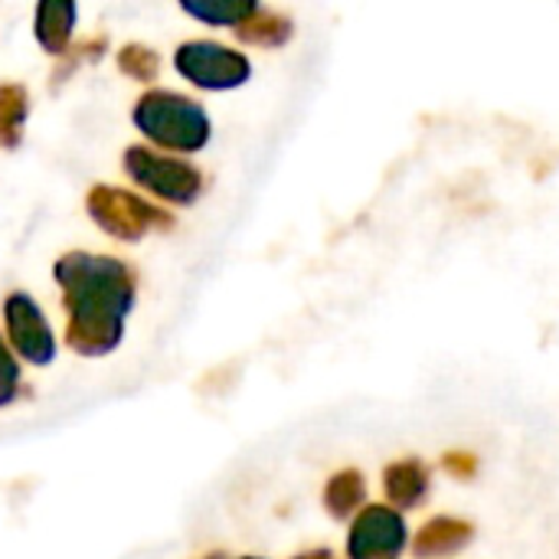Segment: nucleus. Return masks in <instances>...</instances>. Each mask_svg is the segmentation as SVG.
<instances>
[{
  "instance_id": "obj_1",
  "label": "nucleus",
  "mask_w": 559,
  "mask_h": 559,
  "mask_svg": "<svg viewBox=\"0 0 559 559\" xmlns=\"http://www.w3.org/2000/svg\"><path fill=\"white\" fill-rule=\"evenodd\" d=\"M52 278L62 288L66 344L82 357L118 350L138 298V272L115 255L66 252L52 265Z\"/></svg>"
},
{
  "instance_id": "obj_2",
  "label": "nucleus",
  "mask_w": 559,
  "mask_h": 559,
  "mask_svg": "<svg viewBox=\"0 0 559 559\" xmlns=\"http://www.w3.org/2000/svg\"><path fill=\"white\" fill-rule=\"evenodd\" d=\"M134 128L157 147L177 154H200L210 144L213 121L206 108L174 88H151L134 102Z\"/></svg>"
},
{
  "instance_id": "obj_3",
  "label": "nucleus",
  "mask_w": 559,
  "mask_h": 559,
  "mask_svg": "<svg viewBox=\"0 0 559 559\" xmlns=\"http://www.w3.org/2000/svg\"><path fill=\"white\" fill-rule=\"evenodd\" d=\"M85 210L102 233H108L111 239H121V242H138L147 233H167L177 223L157 203L138 197L131 190L108 187V183H95L85 193Z\"/></svg>"
},
{
  "instance_id": "obj_4",
  "label": "nucleus",
  "mask_w": 559,
  "mask_h": 559,
  "mask_svg": "<svg viewBox=\"0 0 559 559\" xmlns=\"http://www.w3.org/2000/svg\"><path fill=\"white\" fill-rule=\"evenodd\" d=\"M121 164H124V174L138 187H144L147 193H154L157 200L174 203V206H193L206 190V177L193 160L167 157L144 144L128 147Z\"/></svg>"
},
{
  "instance_id": "obj_5",
  "label": "nucleus",
  "mask_w": 559,
  "mask_h": 559,
  "mask_svg": "<svg viewBox=\"0 0 559 559\" xmlns=\"http://www.w3.org/2000/svg\"><path fill=\"white\" fill-rule=\"evenodd\" d=\"M174 69L197 88L206 92H229L249 82L252 62L246 52L213 43V39H190L174 49Z\"/></svg>"
},
{
  "instance_id": "obj_6",
  "label": "nucleus",
  "mask_w": 559,
  "mask_h": 559,
  "mask_svg": "<svg viewBox=\"0 0 559 559\" xmlns=\"http://www.w3.org/2000/svg\"><path fill=\"white\" fill-rule=\"evenodd\" d=\"M3 324H7L10 350L20 360H26L29 367H49L56 360V350H59L56 334L33 295L10 292L3 298Z\"/></svg>"
},
{
  "instance_id": "obj_7",
  "label": "nucleus",
  "mask_w": 559,
  "mask_h": 559,
  "mask_svg": "<svg viewBox=\"0 0 559 559\" xmlns=\"http://www.w3.org/2000/svg\"><path fill=\"white\" fill-rule=\"evenodd\" d=\"M409 544V527L390 504H367L347 534V559H396Z\"/></svg>"
},
{
  "instance_id": "obj_8",
  "label": "nucleus",
  "mask_w": 559,
  "mask_h": 559,
  "mask_svg": "<svg viewBox=\"0 0 559 559\" xmlns=\"http://www.w3.org/2000/svg\"><path fill=\"white\" fill-rule=\"evenodd\" d=\"M432 485V472L423 459H400L393 465H386L383 472V491L393 511H416L423 508L426 495Z\"/></svg>"
},
{
  "instance_id": "obj_9",
  "label": "nucleus",
  "mask_w": 559,
  "mask_h": 559,
  "mask_svg": "<svg viewBox=\"0 0 559 559\" xmlns=\"http://www.w3.org/2000/svg\"><path fill=\"white\" fill-rule=\"evenodd\" d=\"M475 540V524L462 518H432L419 527L413 537V557L416 559H445L462 554Z\"/></svg>"
},
{
  "instance_id": "obj_10",
  "label": "nucleus",
  "mask_w": 559,
  "mask_h": 559,
  "mask_svg": "<svg viewBox=\"0 0 559 559\" xmlns=\"http://www.w3.org/2000/svg\"><path fill=\"white\" fill-rule=\"evenodd\" d=\"M75 16H79V7L69 3V0H43L36 7V16H33V33H36V43L49 52V56H66L69 43H72V29H75Z\"/></svg>"
},
{
  "instance_id": "obj_11",
  "label": "nucleus",
  "mask_w": 559,
  "mask_h": 559,
  "mask_svg": "<svg viewBox=\"0 0 559 559\" xmlns=\"http://www.w3.org/2000/svg\"><path fill=\"white\" fill-rule=\"evenodd\" d=\"M292 33H295L292 16L282 13V10H272V7H262V3H259V10L249 20H242L236 26L239 43L259 46V49H278V46H285L292 39Z\"/></svg>"
},
{
  "instance_id": "obj_12",
  "label": "nucleus",
  "mask_w": 559,
  "mask_h": 559,
  "mask_svg": "<svg viewBox=\"0 0 559 559\" xmlns=\"http://www.w3.org/2000/svg\"><path fill=\"white\" fill-rule=\"evenodd\" d=\"M364 508H367V478L357 468H344L324 485V511L334 521H350Z\"/></svg>"
},
{
  "instance_id": "obj_13",
  "label": "nucleus",
  "mask_w": 559,
  "mask_h": 559,
  "mask_svg": "<svg viewBox=\"0 0 559 559\" xmlns=\"http://www.w3.org/2000/svg\"><path fill=\"white\" fill-rule=\"evenodd\" d=\"M29 118V92L20 82L0 85V147L16 151L23 141V124Z\"/></svg>"
},
{
  "instance_id": "obj_14",
  "label": "nucleus",
  "mask_w": 559,
  "mask_h": 559,
  "mask_svg": "<svg viewBox=\"0 0 559 559\" xmlns=\"http://www.w3.org/2000/svg\"><path fill=\"white\" fill-rule=\"evenodd\" d=\"M180 10L183 13H190V16H197L200 23H210V26H239L242 20H249L255 10H259V3L255 0H203V3H197V0H180Z\"/></svg>"
},
{
  "instance_id": "obj_15",
  "label": "nucleus",
  "mask_w": 559,
  "mask_h": 559,
  "mask_svg": "<svg viewBox=\"0 0 559 559\" xmlns=\"http://www.w3.org/2000/svg\"><path fill=\"white\" fill-rule=\"evenodd\" d=\"M118 69L138 82H154L160 75V56L144 43H128L118 49Z\"/></svg>"
},
{
  "instance_id": "obj_16",
  "label": "nucleus",
  "mask_w": 559,
  "mask_h": 559,
  "mask_svg": "<svg viewBox=\"0 0 559 559\" xmlns=\"http://www.w3.org/2000/svg\"><path fill=\"white\" fill-rule=\"evenodd\" d=\"M20 400V360L10 350L7 337H0V409Z\"/></svg>"
},
{
  "instance_id": "obj_17",
  "label": "nucleus",
  "mask_w": 559,
  "mask_h": 559,
  "mask_svg": "<svg viewBox=\"0 0 559 559\" xmlns=\"http://www.w3.org/2000/svg\"><path fill=\"white\" fill-rule=\"evenodd\" d=\"M442 465H445L449 475H455V478H459V468H465V478H472L475 468H478L475 455H468V452H449V455L442 459Z\"/></svg>"
},
{
  "instance_id": "obj_18",
  "label": "nucleus",
  "mask_w": 559,
  "mask_h": 559,
  "mask_svg": "<svg viewBox=\"0 0 559 559\" xmlns=\"http://www.w3.org/2000/svg\"><path fill=\"white\" fill-rule=\"evenodd\" d=\"M292 559H334V554L328 547H318V550H305V554H298V557Z\"/></svg>"
},
{
  "instance_id": "obj_19",
  "label": "nucleus",
  "mask_w": 559,
  "mask_h": 559,
  "mask_svg": "<svg viewBox=\"0 0 559 559\" xmlns=\"http://www.w3.org/2000/svg\"><path fill=\"white\" fill-rule=\"evenodd\" d=\"M203 559H229L226 554H210V557H203Z\"/></svg>"
},
{
  "instance_id": "obj_20",
  "label": "nucleus",
  "mask_w": 559,
  "mask_h": 559,
  "mask_svg": "<svg viewBox=\"0 0 559 559\" xmlns=\"http://www.w3.org/2000/svg\"><path fill=\"white\" fill-rule=\"evenodd\" d=\"M239 559H262V557H239Z\"/></svg>"
}]
</instances>
